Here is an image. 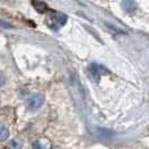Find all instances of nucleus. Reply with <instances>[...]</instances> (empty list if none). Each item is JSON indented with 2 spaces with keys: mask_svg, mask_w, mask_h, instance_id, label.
Masks as SVG:
<instances>
[{
  "mask_svg": "<svg viewBox=\"0 0 149 149\" xmlns=\"http://www.w3.org/2000/svg\"><path fill=\"white\" fill-rule=\"evenodd\" d=\"M66 15L58 11H51L46 17V24L48 28L53 30H58L61 27H63L66 24Z\"/></svg>",
  "mask_w": 149,
  "mask_h": 149,
  "instance_id": "f257e3e1",
  "label": "nucleus"
},
{
  "mask_svg": "<svg viewBox=\"0 0 149 149\" xmlns=\"http://www.w3.org/2000/svg\"><path fill=\"white\" fill-rule=\"evenodd\" d=\"M44 104V95L36 93V94H33L31 97H28L27 100V110L30 112H35L39 110V108Z\"/></svg>",
  "mask_w": 149,
  "mask_h": 149,
  "instance_id": "f03ea898",
  "label": "nucleus"
},
{
  "mask_svg": "<svg viewBox=\"0 0 149 149\" xmlns=\"http://www.w3.org/2000/svg\"><path fill=\"white\" fill-rule=\"evenodd\" d=\"M90 73H91L92 77H93L95 81H99L102 75H104L108 73V70H107L103 65L99 64V63H93V64L90 66Z\"/></svg>",
  "mask_w": 149,
  "mask_h": 149,
  "instance_id": "7ed1b4c3",
  "label": "nucleus"
},
{
  "mask_svg": "<svg viewBox=\"0 0 149 149\" xmlns=\"http://www.w3.org/2000/svg\"><path fill=\"white\" fill-rule=\"evenodd\" d=\"M121 7L128 14H134V11L137 10L138 6H137V3L134 1H122L121 2Z\"/></svg>",
  "mask_w": 149,
  "mask_h": 149,
  "instance_id": "20e7f679",
  "label": "nucleus"
},
{
  "mask_svg": "<svg viewBox=\"0 0 149 149\" xmlns=\"http://www.w3.org/2000/svg\"><path fill=\"white\" fill-rule=\"evenodd\" d=\"M31 5L35 7L36 11L39 13V14H44V13H46L48 10L47 5L45 2H42V1H34V2H31Z\"/></svg>",
  "mask_w": 149,
  "mask_h": 149,
  "instance_id": "39448f33",
  "label": "nucleus"
},
{
  "mask_svg": "<svg viewBox=\"0 0 149 149\" xmlns=\"http://www.w3.org/2000/svg\"><path fill=\"white\" fill-rule=\"evenodd\" d=\"M8 138H9V130H8V128L5 125L0 123V142L6 141Z\"/></svg>",
  "mask_w": 149,
  "mask_h": 149,
  "instance_id": "423d86ee",
  "label": "nucleus"
},
{
  "mask_svg": "<svg viewBox=\"0 0 149 149\" xmlns=\"http://www.w3.org/2000/svg\"><path fill=\"white\" fill-rule=\"evenodd\" d=\"M33 149H51V146L44 143L42 140H37L33 145Z\"/></svg>",
  "mask_w": 149,
  "mask_h": 149,
  "instance_id": "0eeeda50",
  "label": "nucleus"
},
{
  "mask_svg": "<svg viewBox=\"0 0 149 149\" xmlns=\"http://www.w3.org/2000/svg\"><path fill=\"white\" fill-rule=\"evenodd\" d=\"M9 149H22V143L18 140H13L9 145Z\"/></svg>",
  "mask_w": 149,
  "mask_h": 149,
  "instance_id": "6e6552de",
  "label": "nucleus"
},
{
  "mask_svg": "<svg viewBox=\"0 0 149 149\" xmlns=\"http://www.w3.org/2000/svg\"><path fill=\"white\" fill-rule=\"evenodd\" d=\"M3 83H5V76L0 73V86L3 85Z\"/></svg>",
  "mask_w": 149,
  "mask_h": 149,
  "instance_id": "1a4fd4ad",
  "label": "nucleus"
}]
</instances>
